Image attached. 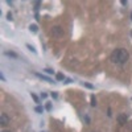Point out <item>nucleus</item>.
<instances>
[{
	"instance_id": "f257e3e1",
	"label": "nucleus",
	"mask_w": 132,
	"mask_h": 132,
	"mask_svg": "<svg viewBox=\"0 0 132 132\" xmlns=\"http://www.w3.org/2000/svg\"><path fill=\"white\" fill-rule=\"evenodd\" d=\"M128 57H129V54L126 49H116L111 54V61L115 63H120L122 65V63L128 61Z\"/></svg>"
},
{
	"instance_id": "f03ea898",
	"label": "nucleus",
	"mask_w": 132,
	"mask_h": 132,
	"mask_svg": "<svg viewBox=\"0 0 132 132\" xmlns=\"http://www.w3.org/2000/svg\"><path fill=\"white\" fill-rule=\"evenodd\" d=\"M63 33L62 28H60V26H53L52 28V35L54 36V37H61Z\"/></svg>"
},
{
	"instance_id": "7ed1b4c3",
	"label": "nucleus",
	"mask_w": 132,
	"mask_h": 132,
	"mask_svg": "<svg viewBox=\"0 0 132 132\" xmlns=\"http://www.w3.org/2000/svg\"><path fill=\"white\" fill-rule=\"evenodd\" d=\"M0 124L3 127H5V126L9 124V118H8L7 114H1V116H0Z\"/></svg>"
},
{
	"instance_id": "20e7f679",
	"label": "nucleus",
	"mask_w": 132,
	"mask_h": 132,
	"mask_svg": "<svg viewBox=\"0 0 132 132\" xmlns=\"http://www.w3.org/2000/svg\"><path fill=\"white\" fill-rule=\"evenodd\" d=\"M35 75H36V77H38L40 79H42V81H46V82H49V83H53V79H50L49 77H46V75H44V74H40V73H35Z\"/></svg>"
},
{
	"instance_id": "39448f33",
	"label": "nucleus",
	"mask_w": 132,
	"mask_h": 132,
	"mask_svg": "<svg viewBox=\"0 0 132 132\" xmlns=\"http://www.w3.org/2000/svg\"><path fill=\"white\" fill-rule=\"evenodd\" d=\"M118 122H119V124H126L127 123V115L126 114H120L118 116Z\"/></svg>"
},
{
	"instance_id": "423d86ee",
	"label": "nucleus",
	"mask_w": 132,
	"mask_h": 132,
	"mask_svg": "<svg viewBox=\"0 0 132 132\" xmlns=\"http://www.w3.org/2000/svg\"><path fill=\"white\" fill-rule=\"evenodd\" d=\"M29 29H30V32H33V33H36V32L38 30V28H37L36 24H30V25H29Z\"/></svg>"
},
{
	"instance_id": "0eeeda50",
	"label": "nucleus",
	"mask_w": 132,
	"mask_h": 132,
	"mask_svg": "<svg viewBox=\"0 0 132 132\" xmlns=\"http://www.w3.org/2000/svg\"><path fill=\"white\" fill-rule=\"evenodd\" d=\"M5 56H8V57H13V58H17V54L16 53H13V52H5L4 53Z\"/></svg>"
},
{
	"instance_id": "6e6552de",
	"label": "nucleus",
	"mask_w": 132,
	"mask_h": 132,
	"mask_svg": "<svg viewBox=\"0 0 132 132\" xmlns=\"http://www.w3.org/2000/svg\"><path fill=\"white\" fill-rule=\"evenodd\" d=\"M30 96H32V99H33V101L36 102V103H40V99H38V96L36 94H33V92H32L30 94Z\"/></svg>"
},
{
	"instance_id": "1a4fd4ad",
	"label": "nucleus",
	"mask_w": 132,
	"mask_h": 132,
	"mask_svg": "<svg viewBox=\"0 0 132 132\" xmlns=\"http://www.w3.org/2000/svg\"><path fill=\"white\" fill-rule=\"evenodd\" d=\"M26 48H28L29 50H30V52H33V53H36V52H37V50L35 49V46H32L30 44H26Z\"/></svg>"
},
{
	"instance_id": "9d476101",
	"label": "nucleus",
	"mask_w": 132,
	"mask_h": 132,
	"mask_svg": "<svg viewBox=\"0 0 132 132\" xmlns=\"http://www.w3.org/2000/svg\"><path fill=\"white\" fill-rule=\"evenodd\" d=\"M91 106H96V99L94 95H91Z\"/></svg>"
},
{
	"instance_id": "9b49d317",
	"label": "nucleus",
	"mask_w": 132,
	"mask_h": 132,
	"mask_svg": "<svg viewBox=\"0 0 132 132\" xmlns=\"http://www.w3.org/2000/svg\"><path fill=\"white\" fill-rule=\"evenodd\" d=\"M35 110H36V112H38V114H42V111H44V108H42V107H40V106H37Z\"/></svg>"
},
{
	"instance_id": "f8f14e48",
	"label": "nucleus",
	"mask_w": 132,
	"mask_h": 132,
	"mask_svg": "<svg viewBox=\"0 0 132 132\" xmlns=\"http://www.w3.org/2000/svg\"><path fill=\"white\" fill-rule=\"evenodd\" d=\"M56 78H57L58 81H63V78H65V77H63V74H60V73H58V74L56 75Z\"/></svg>"
},
{
	"instance_id": "ddd939ff",
	"label": "nucleus",
	"mask_w": 132,
	"mask_h": 132,
	"mask_svg": "<svg viewBox=\"0 0 132 132\" xmlns=\"http://www.w3.org/2000/svg\"><path fill=\"white\" fill-rule=\"evenodd\" d=\"M44 71H45V73H48V74H53V73H54L52 69H45V70H44Z\"/></svg>"
},
{
	"instance_id": "4468645a",
	"label": "nucleus",
	"mask_w": 132,
	"mask_h": 132,
	"mask_svg": "<svg viewBox=\"0 0 132 132\" xmlns=\"http://www.w3.org/2000/svg\"><path fill=\"white\" fill-rule=\"evenodd\" d=\"M7 19H8L9 21L12 20V13H11V12H8V13H7Z\"/></svg>"
},
{
	"instance_id": "2eb2a0df",
	"label": "nucleus",
	"mask_w": 132,
	"mask_h": 132,
	"mask_svg": "<svg viewBox=\"0 0 132 132\" xmlns=\"http://www.w3.org/2000/svg\"><path fill=\"white\" fill-rule=\"evenodd\" d=\"M83 86L89 87V89H92V85H90V83H83Z\"/></svg>"
},
{
	"instance_id": "dca6fc26",
	"label": "nucleus",
	"mask_w": 132,
	"mask_h": 132,
	"mask_svg": "<svg viewBox=\"0 0 132 132\" xmlns=\"http://www.w3.org/2000/svg\"><path fill=\"white\" fill-rule=\"evenodd\" d=\"M46 110H48V111H49V110H52V104H50V103L46 104Z\"/></svg>"
},
{
	"instance_id": "f3484780",
	"label": "nucleus",
	"mask_w": 132,
	"mask_h": 132,
	"mask_svg": "<svg viewBox=\"0 0 132 132\" xmlns=\"http://www.w3.org/2000/svg\"><path fill=\"white\" fill-rule=\"evenodd\" d=\"M35 5H36V9H37L38 7H40V1H36V3H35Z\"/></svg>"
},
{
	"instance_id": "a211bd4d",
	"label": "nucleus",
	"mask_w": 132,
	"mask_h": 132,
	"mask_svg": "<svg viewBox=\"0 0 132 132\" xmlns=\"http://www.w3.org/2000/svg\"><path fill=\"white\" fill-rule=\"evenodd\" d=\"M3 132H11V131H3Z\"/></svg>"
},
{
	"instance_id": "6ab92c4d",
	"label": "nucleus",
	"mask_w": 132,
	"mask_h": 132,
	"mask_svg": "<svg viewBox=\"0 0 132 132\" xmlns=\"http://www.w3.org/2000/svg\"><path fill=\"white\" fill-rule=\"evenodd\" d=\"M131 20H132V13H131Z\"/></svg>"
},
{
	"instance_id": "aec40b11",
	"label": "nucleus",
	"mask_w": 132,
	"mask_h": 132,
	"mask_svg": "<svg viewBox=\"0 0 132 132\" xmlns=\"http://www.w3.org/2000/svg\"><path fill=\"white\" fill-rule=\"evenodd\" d=\"M131 37H132V30H131Z\"/></svg>"
}]
</instances>
